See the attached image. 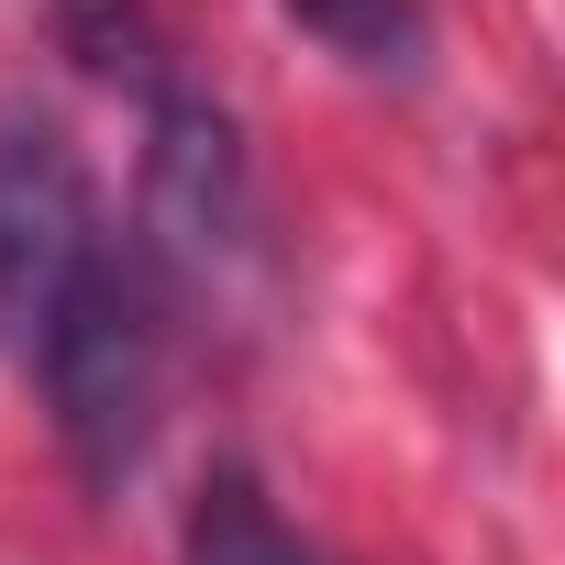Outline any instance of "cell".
<instances>
[{
  "label": "cell",
  "instance_id": "cell-1",
  "mask_svg": "<svg viewBox=\"0 0 565 565\" xmlns=\"http://www.w3.org/2000/svg\"><path fill=\"white\" fill-rule=\"evenodd\" d=\"M145 300L167 289L134 255V233L111 222L78 134L34 100H0V355L45 377L56 355H78Z\"/></svg>",
  "mask_w": 565,
  "mask_h": 565
},
{
  "label": "cell",
  "instance_id": "cell-2",
  "mask_svg": "<svg viewBox=\"0 0 565 565\" xmlns=\"http://www.w3.org/2000/svg\"><path fill=\"white\" fill-rule=\"evenodd\" d=\"M134 255L156 266V289H233L266 255V200L233 111L189 89L178 67L145 89V189H134Z\"/></svg>",
  "mask_w": 565,
  "mask_h": 565
},
{
  "label": "cell",
  "instance_id": "cell-3",
  "mask_svg": "<svg viewBox=\"0 0 565 565\" xmlns=\"http://www.w3.org/2000/svg\"><path fill=\"white\" fill-rule=\"evenodd\" d=\"M277 12L355 78H422L433 56V0H277Z\"/></svg>",
  "mask_w": 565,
  "mask_h": 565
}]
</instances>
